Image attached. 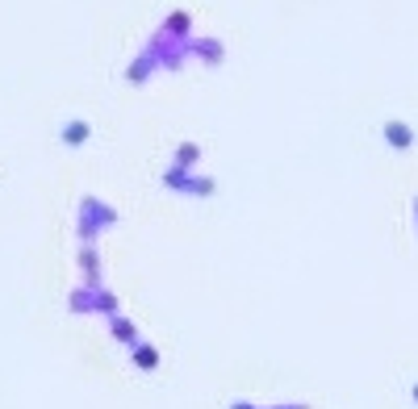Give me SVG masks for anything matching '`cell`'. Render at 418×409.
Segmentation results:
<instances>
[{
    "label": "cell",
    "mask_w": 418,
    "mask_h": 409,
    "mask_svg": "<svg viewBox=\"0 0 418 409\" xmlns=\"http://www.w3.org/2000/svg\"><path fill=\"white\" fill-rule=\"evenodd\" d=\"M385 142L397 146V150H410L414 146V130L406 121H385Z\"/></svg>",
    "instance_id": "cell-1"
},
{
    "label": "cell",
    "mask_w": 418,
    "mask_h": 409,
    "mask_svg": "<svg viewBox=\"0 0 418 409\" xmlns=\"http://www.w3.org/2000/svg\"><path fill=\"white\" fill-rule=\"evenodd\" d=\"M84 134H88L84 126H71V130H67V134H63V138H71V142H84Z\"/></svg>",
    "instance_id": "cell-2"
}]
</instances>
